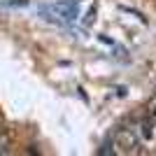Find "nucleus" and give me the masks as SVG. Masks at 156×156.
Segmentation results:
<instances>
[{"mask_svg": "<svg viewBox=\"0 0 156 156\" xmlns=\"http://www.w3.org/2000/svg\"><path fill=\"white\" fill-rule=\"evenodd\" d=\"M114 147H117L119 154H128L137 147V133L133 128H121L114 135Z\"/></svg>", "mask_w": 156, "mask_h": 156, "instance_id": "obj_1", "label": "nucleus"}]
</instances>
